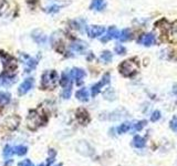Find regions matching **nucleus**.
<instances>
[{"label":"nucleus","mask_w":177,"mask_h":166,"mask_svg":"<svg viewBox=\"0 0 177 166\" xmlns=\"http://www.w3.org/2000/svg\"><path fill=\"white\" fill-rule=\"evenodd\" d=\"M48 121V116L38 111V110H32L30 111L28 119H27V125L30 130H37L39 126L43 125L44 123Z\"/></svg>","instance_id":"nucleus-1"},{"label":"nucleus","mask_w":177,"mask_h":166,"mask_svg":"<svg viewBox=\"0 0 177 166\" xmlns=\"http://www.w3.org/2000/svg\"><path fill=\"white\" fill-rule=\"evenodd\" d=\"M58 73L57 71L50 70L43 73L42 76V87L46 90H52L58 83Z\"/></svg>","instance_id":"nucleus-2"},{"label":"nucleus","mask_w":177,"mask_h":166,"mask_svg":"<svg viewBox=\"0 0 177 166\" xmlns=\"http://www.w3.org/2000/svg\"><path fill=\"white\" fill-rule=\"evenodd\" d=\"M138 68L137 62H134L133 60H125L119 64V72L124 76H132L136 73Z\"/></svg>","instance_id":"nucleus-3"},{"label":"nucleus","mask_w":177,"mask_h":166,"mask_svg":"<svg viewBox=\"0 0 177 166\" xmlns=\"http://www.w3.org/2000/svg\"><path fill=\"white\" fill-rule=\"evenodd\" d=\"M0 57L4 58V65L6 71H11V70H15L17 68V62L13 58H11L10 55H7L4 52H0Z\"/></svg>","instance_id":"nucleus-4"},{"label":"nucleus","mask_w":177,"mask_h":166,"mask_svg":"<svg viewBox=\"0 0 177 166\" xmlns=\"http://www.w3.org/2000/svg\"><path fill=\"white\" fill-rule=\"evenodd\" d=\"M108 82H110V74H108V73H105L101 81H100L99 83H96V84H94L93 87H92V90H91L92 91V95H93V96L98 95L102 87H104L105 84H108Z\"/></svg>","instance_id":"nucleus-5"},{"label":"nucleus","mask_w":177,"mask_h":166,"mask_svg":"<svg viewBox=\"0 0 177 166\" xmlns=\"http://www.w3.org/2000/svg\"><path fill=\"white\" fill-rule=\"evenodd\" d=\"M138 43L143 44V46H152L155 42V36L153 33H145L142 34L137 40Z\"/></svg>","instance_id":"nucleus-6"},{"label":"nucleus","mask_w":177,"mask_h":166,"mask_svg":"<svg viewBox=\"0 0 177 166\" xmlns=\"http://www.w3.org/2000/svg\"><path fill=\"white\" fill-rule=\"evenodd\" d=\"M105 32V28L101 27V25H92L87 29V34L91 38H98V37L102 36Z\"/></svg>","instance_id":"nucleus-7"},{"label":"nucleus","mask_w":177,"mask_h":166,"mask_svg":"<svg viewBox=\"0 0 177 166\" xmlns=\"http://www.w3.org/2000/svg\"><path fill=\"white\" fill-rule=\"evenodd\" d=\"M33 87V79L32 78H29V79L25 80V82L21 83V85L19 87V94L20 95H23V94L28 93Z\"/></svg>","instance_id":"nucleus-8"},{"label":"nucleus","mask_w":177,"mask_h":166,"mask_svg":"<svg viewBox=\"0 0 177 166\" xmlns=\"http://www.w3.org/2000/svg\"><path fill=\"white\" fill-rule=\"evenodd\" d=\"M76 119L80 123L82 124H87L90 122V116H89V113L84 110V108H79L76 111Z\"/></svg>","instance_id":"nucleus-9"},{"label":"nucleus","mask_w":177,"mask_h":166,"mask_svg":"<svg viewBox=\"0 0 177 166\" xmlns=\"http://www.w3.org/2000/svg\"><path fill=\"white\" fill-rule=\"evenodd\" d=\"M19 122H20V119H19L18 116L12 115V116H10V117H8V119L6 120V122H4V126L7 127L8 130L12 131L18 126Z\"/></svg>","instance_id":"nucleus-10"},{"label":"nucleus","mask_w":177,"mask_h":166,"mask_svg":"<svg viewBox=\"0 0 177 166\" xmlns=\"http://www.w3.org/2000/svg\"><path fill=\"white\" fill-rule=\"evenodd\" d=\"M71 76H72L73 79L76 80V82L80 84V83H81V80L85 76V72H84V70H82V69L73 68L72 71H71Z\"/></svg>","instance_id":"nucleus-11"},{"label":"nucleus","mask_w":177,"mask_h":166,"mask_svg":"<svg viewBox=\"0 0 177 166\" xmlns=\"http://www.w3.org/2000/svg\"><path fill=\"white\" fill-rule=\"evenodd\" d=\"M32 38L40 44H44L47 41V36L41 30H34L32 32Z\"/></svg>","instance_id":"nucleus-12"},{"label":"nucleus","mask_w":177,"mask_h":166,"mask_svg":"<svg viewBox=\"0 0 177 166\" xmlns=\"http://www.w3.org/2000/svg\"><path fill=\"white\" fill-rule=\"evenodd\" d=\"M15 82V78H11L9 74H4L0 76V85H2V87H10Z\"/></svg>","instance_id":"nucleus-13"},{"label":"nucleus","mask_w":177,"mask_h":166,"mask_svg":"<svg viewBox=\"0 0 177 166\" xmlns=\"http://www.w3.org/2000/svg\"><path fill=\"white\" fill-rule=\"evenodd\" d=\"M119 32L117 31V29H116L115 27H111V28L108 30L106 37H105V38H102V41L105 42V41H108V40H110V39H114V38H119Z\"/></svg>","instance_id":"nucleus-14"},{"label":"nucleus","mask_w":177,"mask_h":166,"mask_svg":"<svg viewBox=\"0 0 177 166\" xmlns=\"http://www.w3.org/2000/svg\"><path fill=\"white\" fill-rule=\"evenodd\" d=\"M73 50L76 51V52H84V50H87V43L85 42H82V41H75L73 42L72 46H71Z\"/></svg>","instance_id":"nucleus-15"},{"label":"nucleus","mask_w":177,"mask_h":166,"mask_svg":"<svg viewBox=\"0 0 177 166\" xmlns=\"http://www.w3.org/2000/svg\"><path fill=\"white\" fill-rule=\"evenodd\" d=\"M75 96L78 98V100L82 102H87L89 100V92L87 89H81L75 93Z\"/></svg>","instance_id":"nucleus-16"},{"label":"nucleus","mask_w":177,"mask_h":166,"mask_svg":"<svg viewBox=\"0 0 177 166\" xmlns=\"http://www.w3.org/2000/svg\"><path fill=\"white\" fill-rule=\"evenodd\" d=\"M133 146L136 148H143L145 146V140L143 138L142 136H140V135H136V136H134L133 138Z\"/></svg>","instance_id":"nucleus-17"},{"label":"nucleus","mask_w":177,"mask_h":166,"mask_svg":"<svg viewBox=\"0 0 177 166\" xmlns=\"http://www.w3.org/2000/svg\"><path fill=\"white\" fill-rule=\"evenodd\" d=\"M91 8L94 10H103L105 8V1L104 0H92Z\"/></svg>","instance_id":"nucleus-18"},{"label":"nucleus","mask_w":177,"mask_h":166,"mask_svg":"<svg viewBox=\"0 0 177 166\" xmlns=\"http://www.w3.org/2000/svg\"><path fill=\"white\" fill-rule=\"evenodd\" d=\"M133 125L134 124H132V123H130V122H125V123H123V124H121V125H119V129H117V132H119V134L126 133L127 131H130L131 129H132Z\"/></svg>","instance_id":"nucleus-19"},{"label":"nucleus","mask_w":177,"mask_h":166,"mask_svg":"<svg viewBox=\"0 0 177 166\" xmlns=\"http://www.w3.org/2000/svg\"><path fill=\"white\" fill-rule=\"evenodd\" d=\"M25 58H27V61L25 62V72H30V70L34 69V67H36V64H37V62H36V60H33V59L29 58V57H25Z\"/></svg>","instance_id":"nucleus-20"},{"label":"nucleus","mask_w":177,"mask_h":166,"mask_svg":"<svg viewBox=\"0 0 177 166\" xmlns=\"http://www.w3.org/2000/svg\"><path fill=\"white\" fill-rule=\"evenodd\" d=\"M119 40L121 41H127L131 38V30L130 29H123L119 33Z\"/></svg>","instance_id":"nucleus-21"},{"label":"nucleus","mask_w":177,"mask_h":166,"mask_svg":"<svg viewBox=\"0 0 177 166\" xmlns=\"http://www.w3.org/2000/svg\"><path fill=\"white\" fill-rule=\"evenodd\" d=\"M10 101V95L4 92H0V105H6Z\"/></svg>","instance_id":"nucleus-22"},{"label":"nucleus","mask_w":177,"mask_h":166,"mask_svg":"<svg viewBox=\"0 0 177 166\" xmlns=\"http://www.w3.org/2000/svg\"><path fill=\"white\" fill-rule=\"evenodd\" d=\"M27 151H28V148L25 147V146H23V145H20V146L15 147V153L19 156L25 155V154H27Z\"/></svg>","instance_id":"nucleus-23"},{"label":"nucleus","mask_w":177,"mask_h":166,"mask_svg":"<svg viewBox=\"0 0 177 166\" xmlns=\"http://www.w3.org/2000/svg\"><path fill=\"white\" fill-rule=\"evenodd\" d=\"M13 153H15V148H12L10 145H7V146L4 147V156L6 157V159H10Z\"/></svg>","instance_id":"nucleus-24"},{"label":"nucleus","mask_w":177,"mask_h":166,"mask_svg":"<svg viewBox=\"0 0 177 166\" xmlns=\"http://www.w3.org/2000/svg\"><path fill=\"white\" fill-rule=\"evenodd\" d=\"M101 60H103L104 62H111L112 61V53L110 51H104L103 53L101 54Z\"/></svg>","instance_id":"nucleus-25"},{"label":"nucleus","mask_w":177,"mask_h":166,"mask_svg":"<svg viewBox=\"0 0 177 166\" xmlns=\"http://www.w3.org/2000/svg\"><path fill=\"white\" fill-rule=\"evenodd\" d=\"M61 85L62 87H66V85H69L70 84V78L69 76H68V73L66 72H63V74H62V78H61Z\"/></svg>","instance_id":"nucleus-26"},{"label":"nucleus","mask_w":177,"mask_h":166,"mask_svg":"<svg viewBox=\"0 0 177 166\" xmlns=\"http://www.w3.org/2000/svg\"><path fill=\"white\" fill-rule=\"evenodd\" d=\"M71 91H72V87H71V83L69 85L64 87V91H63V98L64 99H69L71 96Z\"/></svg>","instance_id":"nucleus-27"},{"label":"nucleus","mask_w":177,"mask_h":166,"mask_svg":"<svg viewBox=\"0 0 177 166\" xmlns=\"http://www.w3.org/2000/svg\"><path fill=\"white\" fill-rule=\"evenodd\" d=\"M145 124H146V121H140V122H137L136 124H134V130L141 131L142 129L145 126Z\"/></svg>","instance_id":"nucleus-28"},{"label":"nucleus","mask_w":177,"mask_h":166,"mask_svg":"<svg viewBox=\"0 0 177 166\" xmlns=\"http://www.w3.org/2000/svg\"><path fill=\"white\" fill-rule=\"evenodd\" d=\"M115 52L117 54H125V53H126V49H125L123 46L117 44V46L115 47Z\"/></svg>","instance_id":"nucleus-29"},{"label":"nucleus","mask_w":177,"mask_h":166,"mask_svg":"<svg viewBox=\"0 0 177 166\" xmlns=\"http://www.w3.org/2000/svg\"><path fill=\"white\" fill-rule=\"evenodd\" d=\"M159 119H161V112H159V111H154L152 116H151V121H152V122H156V121H158Z\"/></svg>","instance_id":"nucleus-30"},{"label":"nucleus","mask_w":177,"mask_h":166,"mask_svg":"<svg viewBox=\"0 0 177 166\" xmlns=\"http://www.w3.org/2000/svg\"><path fill=\"white\" fill-rule=\"evenodd\" d=\"M18 166H34V165H33V163L30 159H25V161L19 163Z\"/></svg>","instance_id":"nucleus-31"},{"label":"nucleus","mask_w":177,"mask_h":166,"mask_svg":"<svg viewBox=\"0 0 177 166\" xmlns=\"http://www.w3.org/2000/svg\"><path fill=\"white\" fill-rule=\"evenodd\" d=\"M170 129L174 130L175 132H177V117L176 119H173L170 121Z\"/></svg>","instance_id":"nucleus-32"},{"label":"nucleus","mask_w":177,"mask_h":166,"mask_svg":"<svg viewBox=\"0 0 177 166\" xmlns=\"http://www.w3.org/2000/svg\"><path fill=\"white\" fill-rule=\"evenodd\" d=\"M172 34H173V39L175 40V41H177V28H174Z\"/></svg>","instance_id":"nucleus-33"},{"label":"nucleus","mask_w":177,"mask_h":166,"mask_svg":"<svg viewBox=\"0 0 177 166\" xmlns=\"http://www.w3.org/2000/svg\"><path fill=\"white\" fill-rule=\"evenodd\" d=\"M1 111H2V106H1V105H0V112H1Z\"/></svg>","instance_id":"nucleus-34"},{"label":"nucleus","mask_w":177,"mask_h":166,"mask_svg":"<svg viewBox=\"0 0 177 166\" xmlns=\"http://www.w3.org/2000/svg\"><path fill=\"white\" fill-rule=\"evenodd\" d=\"M39 166H44V165H43V164H41V165H39Z\"/></svg>","instance_id":"nucleus-35"},{"label":"nucleus","mask_w":177,"mask_h":166,"mask_svg":"<svg viewBox=\"0 0 177 166\" xmlns=\"http://www.w3.org/2000/svg\"><path fill=\"white\" fill-rule=\"evenodd\" d=\"M58 166H61V165H58Z\"/></svg>","instance_id":"nucleus-36"}]
</instances>
